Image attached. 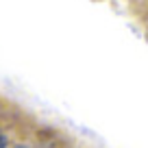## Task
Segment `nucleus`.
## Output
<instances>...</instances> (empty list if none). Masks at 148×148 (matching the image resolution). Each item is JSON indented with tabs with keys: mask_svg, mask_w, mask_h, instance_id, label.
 <instances>
[{
	"mask_svg": "<svg viewBox=\"0 0 148 148\" xmlns=\"http://www.w3.org/2000/svg\"><path fill=\"white\" fill-rule=\"evenodd\" d=\"M0 148H7V137L0 133Z\"/></svg>",
	"mask_w": 148,
	"mask_h": 148,
	"instance_id": "1",
	"label": "nucleus"
},
{
	"mask_svg": "<svg viewBox=\"0 0 148 148\" xmlns=\"http://www.w3.org/2000/svg\"><path fill=\"white\" fill-rule=\"evenodd\" d=\"M15 148H26V146H15Z\"/></svg>",
	"mask_w": 148,
	"mask_h": 148,
	"instance_id": "2",
	"label": "nucleus"
}]
</instances>
